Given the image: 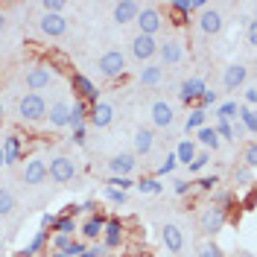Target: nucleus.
Wrapping results in <instances>:
<instances>
[{"instance_id": "nucleus-1", "label": "nucleus", "mask_w": 257, "mask_h": 257, "mask_svg": "<svg viewBox=\"0 0 257 257\" xmlns=\"http://www.w3.org/2000/svg\"><path fill=\"white\" fill-rule=\"evenodd\" d=\"M18 117L24 123H41L47 117V102L41 94H24L18 99Z\"/></svg>"}, {"instance_id": "nucleus-2", "label": "nucleus", "mask_w": 257, "mask_h": 257, "mask_svg": "<svg viewBox=\"0 0 257 257\" xmlns=\"http://www.w3.org/2000/svg\"><path fill=\"white\" fill-rule=\"evenodd\" d=\"M96 70H99V76H105V79H120V76L126 73V56H123L120 50H105V53L96 59Z\"/></svg>"}, {"instance_id": "nucleus-3", "label": "nucleus", "mask_w": 257, "mask_h": 257, "mask_svg": "<svg viewBox=\"0 0 257 257\" xmlns=\"http://www.w3.org/2000/svg\"><path fill=\"white\" fill-rule=\"evenodd\" d=\"M225 225H228V210H222V208L208 205V208L199 213V231H202L205 237H216Z\"/></svg>"}, {"instance_id": "nucleus-4", "label": "nucleus", "mask_w": 257, "mask_h": 257, "mask_svg": "<svg viewBox=\"0 0 257 257\" xmlns=\"http://www.w3.org/2000/svg\"><path fill=\"white\" fill-rule=\"evenodd\" d=\"M135 24H138V32L141 35H158L161 30H164V15H161L158 6H141V12H138V18H135Z\"/></svg>"}, {"instance_id": "nucleus-5", "label": "nucleus", "mask_w": 257, "mask_h": 257, "mask_svg": "<svg viewBox=\"0 0 257 257\" xmlns=\"http://www.w3.org/2000/svg\"><path fill=\"white\" fill-rule=\"evenodd\" d=\"M47 178L59 181V184H67L76 178V161L67 158V155H56V158L47 164Z\"/></svg>"}, {"instance_id": "nucleus-6", "label": "nucleus", "mask_w": 257, "mask_h": 257, "mask_svg": "<svg viewBox=\"0 0 257 257\" xmlns=\"http://www.w3.org/2000/svg\"><path fill=\"white\" fill-rule=\"evenodd\" d=\"M53 79H56V73L50 70L47 64H32L30 70L24 73V85L30 88V94H38V91L50 88V85H53Z\"/></svg>"}, {"instance_id": "nucleus-7", "label": "nucleus", "mask_w": 257, "mask_h": 257, "mask_svg": "<svg viewBox=\"0 0 257 257\" xmlns=\"http://www.w3.org/2000/svg\"><path fill=\"white\" fill-rule=\"evenodd\" d=\"M155 53H158V38H152V35H135L132 38V59L141 64H149L155 59Z\"/></svg>"}, {"instance_id": "nucleus-8", "label": "nucleus", "mask_w": 257, "mask_h": 257, "mask_svg": "<svg viewBox=\"0 0 257 257\" xmlns=\"http://www.w3.org/2000/svg\"><path fill=\"white\" fill-rule=\"evenodd\" d=\"M161 59V67H176L181 64L184 59V44L178 41V38H167V41H158V53H155Z\"/></svg>"}, {"instance_id": "nucleus-9", "label": "nucleus", "mask_w": 257, "mask_h": 257, "mask_svg": "<svg viewBox=\"0 0 257 257\" xmlns=\"http://www.w3.org/2000/svg\"><path fill=\"white\" fill-rule=\"evenodd\" d=\"M196 24H199V30L205 32V35H219V32L225 30V15H222V9L208 6L205 12H199Z\"/></svg>"}, {"instance_id": "nucleus-10", "label": "nucleus", "mask_w": 257, "mask_h": 257, "mask_svg": "<svg viewBox=\"0 0 257 257\" xmlns=\"http://www.w3.org/2000/svg\"><path fill=\"white\" fill-rule=\"evenodd\" d=\"M70 88H73L76 99H82V102H88V105L99 102V91H96V85L88 79L85 73H73V76H70Z\"/></svg>"}, {"instance_id": "nucleus-11", "label": "nucleus", "mask_w": 257, "mask_h": 257, "mask_svg": "<svg viewBox=\"0 0 257 257\" xmlns=\"http://www.w3.org/2000/svg\"><path fill=\"white\" fill-rule=\"evenodd\" d=\"M114 105L111 102H105V99H99V102H94L91 108H88V123L94 128H108L114 123Z\"/></svg>"}, {"instance_id": "nucleus-12", "label": "nucleus", "mask_w": 257, "mask_h": 257, "mask_svg": "<svg viewBox=\"0 0 257 257\" xmlns=\"http://www.w3.org/2000/svg\"><path fill=\"white\" fill-rule=\"evenodd\" d=\"M149 117H152V126L155 128H170L176 123V108L167 102V99H155L149 105Z\"/></svg>"}, {"instance_id": "nucleus-13", "label": "nucleus", "mask_w": 257, "mask_h": 257, "mask_svg": "<svg viewBox=\"0 0 257 257\" xmlns=\"http://www.w3.org/2000/svg\"><path fill=\"white\" fill-rule=\"evenodd\" d=\"M138 170V158L132 152H117L108 158V173L117 178H132V173Z\"/></svg>"}, {"instance_id": "nucleus-14", "label": "nucleus", "mask_w": 257, "mask_h": 257, "mask_svg": "<svg viewBox=\"0 0 257 257\" xmlns=\"http://www.w3.org/2000/svg\"><path fill=\"white\" fill-rule=\"evenodd\" d=\"M245 79H248V67L240 62H231L225 64L222 70V88L225 91H240L242 85H245Z\"/></svg>"}, {"instance_id": "nucleus-15", "label": "nucleus", "mask_w": 257, "mask_h": 257, "mask_svg": "<svg viewBox=\"0 0 257 257\" xmlns=\"http://www.w3.org/2000/svg\"><path fill=\"white\" fill-rule=\"evenodd\" d=\"M21 178H24V184H30V187L44 184V181H47V164H44V158H27L24 161Z\"/></svg>"}, {"instance_id": "nucleus-16", "label": "nucleus", "mask_w": 257, "mask_h": 257, "mask_svg": "<svg viewBox=\"0 0 257 257\" xmlns=\"http://www.w3.org/2000/svg\"><path fill=\"white\" fill-rule=\"evenodd\" d=\"M161 242L167 245V251H173V254H181V251H184V231H181L176 222L161 225Z\"/></svg>"}, {"instance_id": "nucleus-17", "label": "nucleus", "mask_w": 257, "mask_h": 257, "mask_svg": "<svg viewBox=\"0 0 257 257\" xmlns=\"http://www.w3.org/2000/svg\"><path fill=\"white\" fill-rule=\"evenodd\" d=\"M132 146H135V158H141V155H149L152 149H155V132L149 126H141L135 128V135H132Z\"/></svg>"}, {"instance_id": "nucleus-18", "label": "nucleus", "mask_w": 257, "mask_h": 257, "mask_svg": "<svg viewBox=\"0 0 257 257\" xmlns=\"http://www.w3.org/2000/svg\"><path fill=\"white\" fill-rule=\"evenodd\" d=\"M38 30L47 38H62L64 32H67V18L64 15H41L38 18Z\"/></svg>"}, {"instance_id": "nucleus-19", "label": "nucleus", "mask_w": 257, "mask_h": 257, "mask_svg": "<svg viewBox=\"0 0 257 257\" xmlns=\"http://www.w3.org/2000/svg\"><path fill=\"white\" fill-rule=\"evenodd\" d=\"M138 12H141V3H135V0H123V3H114L111 21L117 24V27H126V24H135Z\"/></svg>"}, {"instance_id": "nucleus-20", "label": "nucleus", "mask_w": 257, "mask_h": 257, "mask_svg": "<svg viewBox=\"0 0 257 257\" xmlns=\"http://www.w3.org/2000/svg\"><path fill=\"white\" fill-rule=\"evenodd\" d=\"M123 231H126V225L120 222V219H105L99 242H102L105 248H117V245L123 242Z\"/></svg>"}, {"instance_id": "nucleus-21", "label": "nucleus", "mask_w": 257, "mask_h": 257, "mask_svg": "<svg viewBox=\"0 0 257 257\" xmlns=\"http://www.w3.org/2000/svg\"><path fill=\"white\" fill-rule=\"evenodd\" d=\"M208 88H205V82L199 79V76H190V79L181 82V88H178V96H181V102L184 105H190V102H199V96L205 94Z\"/></svg>"}, {"instance_id": "nucleus-22", "label": "nucleus", "mask_w": 257, "mask_h": 257, "mask_svg": "<svg viewBox=\"0 0 257 257\" xmlns=\"http://www.w3.org/2000/svg\"><path fill=\"white\" fill-rule=\"evenodd\" d=\"M67 114H70V102L64 99H56L53 105H47V120L50 128H67Z\"/></svg>"}, {"instance_id": "nucleus-23", "label": "nucleus", "mask_w": 257, "mask_h": 257, "mask_svg": "<svg viewBox=\"0 0 257 257\" xmlns=\"http://www.w3.org/2000/svg\"><path fill=\"white\" fill-rule=\"evenodd\" d=\"M102 225H105V216H102V213L88 216V219L79 225L82 242H96V240H99V237H102Z\"/></svg>"}, {"instance_id": "nucleus-24", "label": "nucleus", "mask_w": 257, "mask_h": 257, "mask_svg": "<svg viewBox=\"0 0 257 257\" xmlns=\"http://www.w3.org/2000/svg\"><path fill=\"white\" fill-rule=\"evenodd\" d=\"M138 82L144 85V88H158L161 82H164V67L161 64H144L141 70H138Z\"/></svg>"}, {"instance_id": "nucleus-25", "label": "nucleus", "mask_w": 257, "mask_h": 257, "mask_svg": "<svg viewBox=\"0 0 257 257\" xmlns=\"http://www.w3.org/2000/svg\"><path fill=\"white\" fill-rule=\"evenodd\" d=\"M193 144L199 146V149H205V152H216L219 149V138H216V132H213V126H202L199 132H196V141Z\"/></svg>"}, {"instance_id": "nucleus-26", "label": "nucleus", "mask_w": 257, "mask_h": 257, "mask_svg": "<svg viewBox=\"0 0 257 257\" xmlns=\"http://www.w3.org/2000/svg\"><path fill=\"white\" fill-rule=\"evenodd\" d=\"M0 149H3V161H6V167H12V164L21 161V138H18V135H6Z\"/></svg>"}, {"instance_id": "nucleus-27", "label": "nucleus", "mask_w": 257, "mask_h": 257, "mask_svg": "<svg viewBox=\"0 0 257 257\" xmlns=\"http://www.w3.org/2000/svg\"><path fill=\"white\" fill-rule=\"evenodd\" d=\"M88 102H82V99H73V105H70V114H67V126L70 128H79L88 123Z\"/></svg>"}, {"instance_id": "nucleus-28", "label": "nucleus", "mask_w": 257, "mask_h": 257, "mask_svg": "<svg viewBox=\"0 0 257 257\" xmlns=\"http://www.w3.org/2000/svg\"><path fill=\"white\" fill-rule=\"evenodd\" d=\"M196 152H199V146L193 144L190 138L178 141V146L173 149V155H176V161H178V164H184V167H187V164H190V161L196 158Z\"/></svg>"}, {"instance_id": "nucleus-29", "label": "nucleus", "mask_w": 257, "mask_h": 257, "mask_svg": "<svg viewBox=\"0 0 257 257\" xmlns=\"http://www.w3.org/2000/svg\"><path fill=\"white\" fill-rule=\"evenodd\" d=\"M237 120H240V128L245 135H257V111L254 108L242 105L240 111H237ZM237 120H234V123H237Z\"/></svg>"}, {"instance_id": "nucleus-30", "label": "nucleus", "mask_w": 257, "mask_h": 257, "mask_svg": "<svg viewBox=\"0 0 257 257\" xmlns=\"http://www.w3.org/2000/svg\"><path fill=\"white\" fill-rule=\"evenodd\" d=\"M50 231H53V234H64V237H73V234L79 231V222H76L73 216H64V213H59Z\"/></svg>"}, {"instance_id": "nucleus-31", "label": "nucleus", "mask_w": 257, "mask_h": 257, "mask_svg": "<svg viewBox=\"0 0 257 257\" xmlns=\"http://www.w3.org/2000/svg\"><path fill=\"white\" fill-rule=\"evenodd\" d=\"M205 120H208V114L202 111V108H190L187 120H184V132H187V135H190V132H199V128L205 126Z\"/></svg>"}, {"instance_id": "nucleus-32", "label": "nucleus", "mask_w": 257, "mask_h": 257, "mask_svg": "<svg viewBox=\"0 0 257 257\" xmlns=\"http://www.w3.org/2000/svg\"><path fill=\"white\" fill-rule=\"evenodd\" d=\"M15 205H18L15 193L9 190V187H0V216H12Z\"/></svg>"}, {"instance_id": "nucleus-33", "label": "nucleus", "mask_w": 257, "mask_h": 257, "mask_svg": "<svg viewBox=\"0 0 257 257\" xmlns=\"http://www.w3.org/2000/svg\"><path fill=\"white\" fill-rule=\"evenodd\" d=\"M237 111H240L237 99H228V102H222V105L216 108V120H225V123H234V120H237Z\"/></svg>"}, {"instance_id": "nucleus-34", "label": "nucleus", "mask_w": 257, "mask_h": 257, "mask_svg": "<svg viewBox=\"0 0 257 257\" xmlns=\"http://www.w3.org/2000/svg\"><path fill=\"white\" fill-rule=\"evenodd\" d=\"M44 242H47V231H35V237H32V240L24 245V251H21V254H24V257L38 254V251L44 248Z\"/></svg>"}, {"instance_id": "nucleus-35", "label": "nucleus", "mask_w": 257, "mask_h": 257, "mask_svg": "<svg viewBox=\"0 0 257 257\" xmlns=\"http://www.w3.org/2000/svg\"><path fill=\"white\" fill-rule=\"evenodd\" d=\"M170 9H173V15H176L173 24H184V21L190 18V0H170Z\"/></svg>"}, {"instance_id": "nucleus-36", "label": "nucleus", "mask_w": 257, "mask_h": 257, "mask_svg": "<svg viewBox=\"0 0 257 257\" xmlns=\"http://www.w3.org/2000/svg\"><path fill=\"white\" fill-rule=\"evenodd\" d=\"M135 187H138L141 193H149V196H158V193H164V184H161V181H158L155 176H149V178H141V181H138Z\"/></svg>"}, {"instance_id": "nucleus-37", "label": "nucleus", "mask_w": 257, "mask_h": 257, "mask_svg": "<svg viewBox=\"0 0 257 257\" xmlns=\"http://www.w3.org/2000/svg\"><path fill=\"white\" fill-rule=\"evenodd\" d=\"M41 9H44V15H64L70 9V3L67 0H41Z\"/></svg>"}, {"instance_id": "nucleus-38", "label": "nucleus", "mask_w": 257, "mask_h": 257, "mask_svg": "<svg viewBox=\"0 0 257 257\" xmlns=\"http://www.w3.org/2000/svg\"><path fill=\"white\" fill-rule=\"evenodd\" d=\"M208 164H210V152H205V149H199V152H196V158H193L190 164H187V170H190L193 176H199V173H202V170H205Z\"/></svg>"}, {"instance_id": "nucleus-39", "label": "nucleus", "mask_w": 257, "mask_h": 257, "mask_svg": "<svg viewBox=\"0 0 257 257\" xmlns=\"http://www.w3.org/2000/svg\"><path fill=\"white\" fill-rule=\"evenodd\" d=\"M234 181H237V187H251V184H254V170L237 167V170H234Z\"/></svg>"}, {"instance_id": "nucleus-40", "label": "nucleus", "mask_w": 257, "mask_h": 257, "mask_svg": "<svg viewBox=\"0 0 257 257\" xmlns=\"http://www.w3.org/2000/svg\"><path fill=\"white\" fill-rule=\"evenodd\" d=\"M242 167L257 170V144H254V141H248V144H245V152H242Z\"/></svg>"}, {"instance_id": "nucleus-41", "label": "nucleus", "mask_w": 257, "mask_h": 257, "mask_svg": "<svg viewBox=\"0 0 257 257\" xmlns=\"http://www.w3.org/2000/svg\"><path fill=\"white\" fill-rule=\"evenodd\" d=\"M213 208H222L228 210V205H234V193H228V190H213V202H210Z\"/></svg>"}, {"instance_id": "nucleus-42", "label": "nucleus", "mask_w": 257, "mask_h": 257, "mask_svg": "<svg viewBox=\"0 0 257 257\" xmlns=\"http://www.w3.org/2000/svg\"><path fill=\"white\" fill-rule=\"evenodd\" d=\"M176 167H178L176 155H173V152H167V158L161 161V164H158V170H155V178H158V176H170V173H173Z\"/></svg>"}, {"instance_id": "nucleus-43", "label": "nucleus", "mask_w": 257, "mask_h": 257, "mask_svg": "<svg viewBox=\"0 0 257 257\" xmlns=\"http://www.w3.org/2000/svg\"><path fill=\"white\" fill-rule=\"evenodd\" d=\"M199 257H225V251H222V245H216L213 240H208V242L199 245Z\"/></svg>"}, {"instance_id": "nucleus-44", "label": "nucleus", "mask_w": 257, "mask_h": 257, "mask_svg": "<svg viewBox=\"0 0 257 257\" xmlns=\"http://www.w3.org/2000/svg\"><path fill=\"white\" fill-rule=\"evenodd\" d=\"M213 132H216V138H219V141H237L231 123H225V120H216V123H213Z\"/></svg>"}, {"instance_id": "nucleus-45", "label": "nucleus", "mask_w": 257, "mask_h": 257, "mask_svg": "<svg viewBox=\"0 0 257 257\" xmlns=\"http://www.w3.org/2000/svg\"><path fill=\"white\" fill-rule=\"evenodd\" d=\"M199 190H208V193H213L216 190V184H219V176H199L196 181H193Z\"/></svg>"}, {"instance_id": "nucleus-46", "label": "nucleus", "mask_w": 257, "mask_h": 257, "mask_svg": "<svg viewBox=\"0 0 257 257\" xmlns=\"http://www.w3.org/2000/svg\"><path fill=\"white\" fill-rule=\"evenodd\" d=\"M105 199H108L111 205H126V202H128V193L117 190V187H105Z\"/></svg>"}, {"instance_id": "nucleus-47", "label": "nucleus", "mask_w": 257, "mask_h": 257, "mask_svg": "<svg viewBox=\"0 0 257 257\" xmlns=\"http://www.w3.org/2000/svg\"><path fill=\"white\" fill-rule=\"evenodd\" d=\"M105 187H117V190L128 193L132 187H135V181H132V178H117V176H111V178H108V184H105Z\"/></svg>"}, {"instance_id": "nucleus-48", "label": "nucleus", "mask_w": 257, "mask_h": 257, "mask_svg": "<svg viewBox=\"0 0 257 257\" xmlns=\"http://www.w3.org/2000/svg\"><path fill=\"white\" fill-rule=\"evenodd\" d=\"M245 41H248V47H257V21L254 18L245 21Z\"/></svg>"}, {"instance_id": "nucleus-49", "label": "nucleus", "mask_w": 257, "mask_h": 257, "mask_svg": "<svg viewBox=\"0 0 257 257\" xmlns=\"http://www.w3.org/2000/svg\"><path fill=\"white\" fill-rule=\"evenodd\" d=\"M216 102H219V94H216V91H205V94L199 96V105H196V108H202V111H205L208 105H216Z\"/></svg>"}, {"instance_id": "nucleus-50", "label": "nucleus", "mask_w": 257, "mask_h": 257, "mask_svg": "<svg viewBox=\"0 0 257 257\" xmlns=\"http://www.w3.org/2000/svg\"><path fill=\"white\" fill-rule=\"evenodd\" d=\"M70 242H73V237H64V234H53L50 245H53V251H64V248H67Z\"/></svg>"}, {"instance_id": "nucleus-51", "label": "nucleus", "mask_w": 257, "mask_h": 257, "mask_svg": "<svg viewBox=\"0 0 257 257\" xmlns=\"http://www.w3.org/2000/svg\"><path fill=\"white\" fill-rule=\"evenodd\" d=\"M190 181H187V178H176V181H173V193H176V196H187V193H190Z\"/></svg>"}, {"instance_id": "nucleus-52", "label": "nucleus", "mask_w": 257, "mask_h": 257, "mask_svg": "<svg viewBox=\"0 0 257 257\" xmlns=\"http://www.w3.org/2000/svg\"><path fill=\"white\" fill-rule=\"evenodd\" d=\"M85 248H88V245H85L82 240H73L70 245H67V248H64V254H67V257H79Z\"/></svg>"}, {"instance_id": "nucleus-53", "label": "nucleus", "mask_w": 257, "mask_h": 257, "mask_svg": "<svg viewBox=\"0 0 257 257\" xmlns=\"http://www.w3.org/2000/svg\"><path fill=\"white\" fill-rule=\"evenodd\" d=\"M242 99H245V105H248V108H254V105H257V88H254V85H248V88H245Z\"/></svg>"}, {"instance_id": "nucleus-54", "label": "nucleus", "mask_w": 257, "mask_h": 257, "mask_svg": "<svg viewBox=\"0 0 257 257\" xmlns=\"http://www.w3.org/2000/svg\"><path fill=\"white\" fill-rule=\"evenodd\" d=\"M85 138H88V128H85V126L73 128V144H76V146H85Z\"/></svg>"}, {"instance_id": "nucleus-55", "label": "nucleus", "mask_w": 257, "mask_h": 257, "mask_svg": "<svg viewBox=\"0 0 257 257\" xmlns=\"http://www.w3.org/2000/svg\"><path fill=\"white\" fill-rule=\"evenodd\" d=\"M79 213H88V216H94V213H96V202H94V199L82 202V205H79Z\"/></svg>"}, {"instance_id": "nucleus-56", "label": "nucleus", "mask_w": 257, "mask_h": 257, "mask_svg": "<svg viewBox=\"0 0 257 257\" xmlns=\"http://www.w3.org/2000/svg\"><path fill=\"white\" fill-rule=\"evenodd\" d=\"M53 222H56V213H41V231H47V228H53Z\"/></svg>"}, {"instance_id": "nucleus-57", "label": "nucleus", "mask_w": 257, "mask_h": 257, "mask_svg": "<svg viewBox=\"0 0 257 257\" xmlns=\"http://www.w3.org/2000/svg\"><path fill=\"white\" fill-rule=\"evenodd\" d=\"M6 27H9V21H6V15H0V32H6Z\"/></svg>"}, {"instance_id": "nucleus-58", "label": "nucleus", "mask_w": 257, "mask_h": 257, "mask_svg": "<svg viewBox=\"0 0 257 257\" xmlns=\"http://www.w3.org/2000/svg\"><path fill=\"white\" fill-rule=\"evenodd\" d=\"M234 257H254V254H251V251H237Z\"/></svg>"}, {"instance_id": "nucleus-59", "label": "nucleus", "mask_w": 257, "mask_h": 257, "mask_svg": "<svg viewBox=\"0 0 257 257\" xmlns=\"http://www.w3.org/2000/svg\"><path fill=\"white\" fill-rule=\"evenodd\" d=\"M3 167H6V161H3V149H0V170H3Z\"/></svg>"}, {"instance_id": "nucleus-60", "label": "nucleus", "mask_w": 257, "mask_h": 257, "mask_svg": "<svg viewBox=\"0 0 257 257\" xmlns=\"http://www.w3.org/2000/svg\"><path fill=\"white\" fill-rule=\"evenodd\" d=\"M50 257H67V254H64V251H53Z\"/></svg>"}, {"instance_id": "nucleus-61", "label": "nucleus", "mask_w": 257, "mask_h": 257, "mask_svg": "<svg viewBox=\"0 0 257 257\" xmlns=\"http://www.w3.org/2000/svg\"><path fill=\"white\" fill-rule=\"evenodd\" d=\"M0 120H3V102H0Z\"/></svg>"}, {"instance_id": "nucleus-62", "label": "nucleus", "mask_w": 257, "mask_h": 257, "mask_svg": "<svg viewBox=\"0 0 257 257\" xmlns=\"http://www.w3.org/2000/svg\"><path fill=\"white\" fill-rule=\"evenodd\" d=\"M0 257H3V240H0Z\"/></svg>"}, {"instance_id": "nucleus-63", "label": "nucleus", "mask_w": 257, "mask_h": 257, "mask_svg": "<svg viewBox=\"0 0 257 257\" xmlns=\"http://www.w3.org/2000/svg\"><path fill=\"white\" fill-rule=\"evenodd\" d=\"M0 138H3V135H0Z\"/></svg>"}]
</instances>
